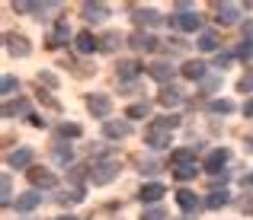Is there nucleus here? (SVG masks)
<instances>
[{
  "label": "nucleus",
  "instance_id": "33",
  "mask_svg": "<svg viewBox=\"0 0 253 220\" xmlns=\"http://www.w3.org/2000/svg\"><path fill=\"white\" fill-rule=\"evenodd\" d=\"M16 90H19V80L6 73V77L0 80V93H3V96H13V93H16Z\"/></svg>",
  "mask_w": 253,
  "mask_h": 220
},
{
  "label": "nucleus",
  "instance_id": "43",
  "mask_svg": "<svg viewBox=\"0 0 253 220\" xmlns=\"http://www.w3.org/2000/svg\"><path fill=\"white\" fill-rule=\"evenodd\" d=\"M244 115L253 118V99H247V102H244Z\"/></svg>",
  "mask_w": 253,
  "mask_h": 220
},
{
  "label": "nucleus",
  "instance_id": "4",
  "mask_svg": "<svg viewBox=\"0 0 253 220\" xmlns=\"http://www.w3.org/2000/svg\"><path fill=\"white\" fill-rule=\"evenodd\" d=\"M228 157L231 153L224 150V147H215V150L205 157V163H202V169L209 172V176H221V169H224V163H228Z\"/></svg>",
  "mask_w": 253,
  "mask_h": 220
},
{
  "label": "nucleus",
  "instance_id": "3",
  "mask_svg": "<svg viewBox=\"0 0 253 220\" xmlns=\"http://www.w3.org/2000/svg\"><path fill=\"white\" fill-rule=\"evenodd\" d=\"M86 109H90V112H93L96 118H103V122H109L112 99L106 96V93H90V96H86Z\"/></svg>",
  "mask_w": 253,
  "mask_h": 220
},
{
  "label": "nucleus",
  "instance_id": "17",
  "mask_svg": "<svg viewBox=\"0 0 253 220\" xmlns=\"http://www.w3.org/2000/svg\"><path fill=\"white\" fill-rule=\"evenodd\" d=\"M144 67L138 61H119V67H116V73H119V83H131V80L138 77Z\"/></svg>",
  "mask_w": 253,
  "mask_h": 220
},
{
  "label": "nucleus",
  "instance_id": "22",
  "mask_svg": "<svg viewBox=\"0 0 253 220\" xmlns=\"http://www.w3.org/2000/svg\"><path fill=\"white\" fill-rule=\"evenodd\" d=\"M157 99H161V105H167V109H170V105H179V102H183V90H179V86H164Z\"/></svg>",
  "mask_w": 253,
  "mask_h": 220
},
{
  "label": "nucleus",
  "instance_id": "34",
  "mask_svg": "<svg viewBox=\"0 0 253 220\" xmlns=\"http://www.w3.org/2000/svg\"><path fill=\"white\" fill-rule=\"evenodd\" d=\"M119 45H122V35H119V32H109V35H103V51H116Z\"/></svg>",
  "mask_w": 253,
  "mask_h": 220
},
{
  "label": "nucleus",
  "instance_id": "16",
  "mask_svg": "<svg viewBox=\"0 0 253 220\" xmlns=\"http://www.w3.org/2000/svg\"><path fill=\"white\" fill-rule=\"evenodd\" d=\"M84 19L86 23H103V19H109V6L106 3H84Z\"/></svg>",
  "mask_w": 253,
  "mask_h": 220
},
{
  "label": "nucleus",
  "instance_id": "11",
  "mask_svg": "<svg viewBox=\"0 0 253 220\" xmlns=\"http://www.w3.org/2000/svg\"><path fill=\"white\" fill-rule=\"evenodd\" d=\"M103 134L109 137V141H122V137H128L131 134V125L128 122H103Z\"/></svg>",
  "mask_w": 253,
  "mask_h": 220
},
{
  "label": "nucleus",
  "instance_id": "20",
  "mask_svg": "<svg viewBox=\"0 0 253 220\" xmlns=\"http://www.w3.org/2000/svg\"><path fill=\"white\" fill-rule=\"evenodd\" d=\"M224 204H231V191L228 189L209 191V198H205V208H209V211H218V208H224Z\"/></svg>",
  "mask_w": 253,
  "mask_h": 220
},
{
  "label": "nucleus",
  "instance_id": "41",
  "mask_svg": "<svg viewBox=\"0 0 253 220\" xmlns=\"http://www.w3.org/2000/svg\"><path fill=\"white\" fill-rule=\"evenodd\" d=\"M3 204H10V179L3 176Z\"/></svg>",
  "mask_w": 253,
  "mask_h": 220
},
{
  "label": "nucleus",
  "instance_id": "30",
  "mask_svg": "<svg viewBox=\"0 0 253 220\" xmlns=\"http://www.w3.org/2000/svg\"><path fill=\"white\" fill-rule=\"evenodd\" d=\"M215 90H221V73H209V77L202 80V93L205 96H211Z\"/></svg>",
  "mask_w": 253,
  "mask_h": 220
},
{
  "label": "nucleus",
  "instance_id": "7",
  "mask_svg": "<svg viewBox=\"0 0 253 220\" xmlns=\"http://www.w3.org/2000/svg\"><path fill=\"white\" fill-rule=\"evenodd\" d=\"M173 73H176V67H173L170 61H154V64L148 67V77H151V80H157V83H164V86H170Z\"/></svg>",
  "mask_w": 253,
  "mask_h": 220
},
{
  "label": "nucleus",
  "instance_id": "32",
  "mask_svg": "<svg viewBox=\"0 0 253 220\" xmlns=\"http://www.w3.org/2000/svg\"><path fill=\"white\" fill-rule=\"evenodd\" d=\"M128 118H148L151 115V102H135V105H128V112H125Z\"/></svg>",
  "mask_w": 253,
  "mask_h": 220
},
{
  "label": "nucleus",
  "instance_id": "12",
  "mask_svg": "<svg viewBox=\"0 0 253 220\" xmlns=\"http://www.w3.org/2000/svg\"><path fill=\"white\" fill-rule=\"evenodd\" d=\"M179 73H183L186 80H205V77H209V64L196 58V61H186L183 67H179Z\"/></svg>",
  "mask_w": 253,
  "mask_h": 220
},
{
  "label": "nucleus",
  "instance_id": "35",
  "mask_svg": "<svg viewBox=\"0 0 253 220\" xmlns=\"http://www.w3.org/2000/svg\"><path fill=\"white\" fill-rule=\"evenodd\" d=\"M234 55H237V58H244V61H250V58H253V38H244V42L237 45Z\"/></svg>",
  "mask_w": 253,
  "mask_h": 220
},
{
  "label": "nucleus",
  "instance_id": "28",
  "mask_svg": "<svg viewBox=\"0 0 253 220\" xmlns=\"http://www.w3.org/2000/svg\"><path fill=\"white\" fill-rule=\"evenodd\" d=\"M151 128H157V131H173V128H179V115H173V112H170V115H161L154 125H151Z\"/></svg>",
  "mask_w": 253,
  "mask_h": 220
},
{
  "label": "nucleus",
  "instance_id": "10",
  "mask_svg": "<svg viewBox=\"0 0 253 220\" xmlns=\"http://www.w3.org/2000/svg\"><path fill=\"white\" fill-rule=\"evenodd\" d=\"M241 13H244V6H237V3H221V6H218L215 23H221V26H234L237 19H241Z\"/></svg>",
  "mask_w": 253,
  "mask_h": 220
},
{
  "label": "nucleus",
  "instance_id": "2",
  "mask_svg": "<svg viewBox=\"0 0 253 220\" xmlns=\"http://www.w3.org/2000/svg\"><path fill=\"white\" fill-rule=\"evenodd\" d=\"M116 176H119V163H112V159H99V163H93V169H90V182L93 185H109Z\"/></svg>",
  "mask_w": 253,
  "mask_h": 220
},
{
  "label": "nucleus",
  "instance_id": "19",
  "mask_svg": "<svg viewBox=\"0 0 253 220\" xmlns=\"http://www.w3.org/2000/svg\"><path fill=\"white\" fill-rule=\"evenodd\" d=\"M39 204H42V195H39V191H26V195L16 198V211L19 214H29V211H36Z\"/></svg>",
  "mask_w": 253,
  "mask_h": 220
},
{
  "label": "nucleus",
  "instance_id": "18",
  "mask_svg": "<svg viewBox=\"0 0 253 220\" xmlns=\"http://www.w3.org/2000/svg\"><path fill=\"white\" fill-rule=\"evenodd\" d=\"M16 115L32 118V105H29V99H16V102H6V105H3V118H16Z\"/></svg>",
  "mask_w": 253,
  "mask_h": 220
},
{
  "label": "nucleus",
  "instance_id": "14",
  "mask_svg": "<svg viewBox=\"0 0 253 220\" xmlns=\"http://www.w3.org/2000/svg\"><path fill=\"white\" fill-rule=\"evenodd\" d=\"M74 48H77V55H93V51H99L103 45L96 42V35H93V32H81V35L74 38Z\"/></svg>",
  "mask_w": 253,
  "mask_h": 220
},
{
  "label": "nucleus",
  "instance_id": "25",
  "mask_svg": "<svg viewBox=\"0 0 253 220\" xmlns=\"http://www.w3.org/2000/svg\"><path fill=\"white\" fill-rule=\"evenodd\" d=\"M199 51H218V45H221V42H218V35H215V32H209V29H205V32H199Z\"/></svg>",
  "mask_w": 253,
  "mask_h": 220
},
{
  "label": "nucleus",
  "instance_id": "23",
  "mask_svg": "<svg viewBox=\"0 0 253 220\" xmlns=\"http://www.w3.org/2000/svg\"><path fill=\"white\" fill-rule=\"evenodd\" d=\"M199 169H202L199 163H179L176 169H173V176H176L179 182H189V179H196V176H199Z\"/></svg>",
  "mask_w": 253,
  "mask_h": 220
},
{
  "label": "nucleus",
  "instance_id": "24",
  "mask_svg": "<svg viewBox=\"0 0 253 220\" xmlns=\"http://www.w3.org/2000/svg\"><path fill=\"white\" fill-rule=\"evenodd\" d=\"M51 157H55V163H58V166H68L71 159H74V150H71V144H61V141H58V144H55V150H51Z\"/></svg>",
  "mask_w": 253,
  "mask_h": 220
},
{
  "label": "nucleus",
  "instance_id": "37",
  "mask_svg": "<svg viewBox=\"0 0 253 220\" xmlns=\"http://www.w3.org/2000/svg\"><path fill=\"white\" fill-rule=\"evenodd\" d=\"M231 61H234V55H231V51H224V55L218 51V58H215V67H218V70H224V67H228Z\"/></svg>",
  "mask_w": 253,
  "mask_h": 220
},
{
  "label": "nucleus",
  "instance_id": "42",
  "mask_svg": "<svg viewBox=\"0 0 253 220\" xmlns=\"http://www.w3.org/2000/svg\"><path fill=\"white\" fill-rule=\"evenodd\" d=\"M32 125H36V128H48V122H45L42 115H32Z\"/></svg>",
  "mask_w": 253,
  "mask_h": 220
},
{
  "label": "nucleus",
  "instance_id": "36",
  "mask_svg": "<svg viewBox=\"0 0 253 220\" xmlns=\"http://www.w3.org/2000/svg\"><path fill=\"white\" fill-rule=\"evenodd\" d=\"M237 90H241V93H253V70H247V73L241 77V83H237Z\"/></svg>",
  "mask_w": 253,
  "mask_h": 220
},
{
  "label": "nucleus",
  "instance_id": "46",
  "mask_svg": "<svg viewBox=\"0 0 253 220\" xmlns=\"http://www.w3.org/2000/svg\"><path fill=\"white\" fill-rule=\"evenodd\" d=\"M244 182H250V185H253V176H250V179H244Z\"/></svg>",
  "mask_w": 253,
  "mask_h": 220
},
{
  "label": "nucleus",
  "instance_id": "27",
  "mask_svg": "<svg viewBox=\"0 0 253 220\" xmlns=\"http://www.w3.org/2000/svg\"><path fill=\"white\" fill-rule=\"evenodd\" d=\"M135 23H148V26H161L164 23V19H161V13H157V10H138L135 13Z\"/></svg>",
  "mask_w": 253,
  "mask_h": 220
},
{
  "label": "nucleus",
  "instance_id": "38",
  "mask_svg": "<svg viewBox=\"0 0 253 220\" xmlns=\"http://www.w3.org/2000/svg\"><path fill=\"white\" fill-rule=\"evenodd\" d=\"M141 220H164V208H144Z\"/></svg>",
  "mask_w": 253,
  "mask_h": 220
},
{
  "label": "nucleus",
  "instance_id": "45",
  "mask_svg": "<svg viewBox=\"0 0 253 220\" xmlns=\"http://www.w3.org/2000/svg\"><path fill=\"white\" fill-rule=\"evenodd\" d=\"M55 220H81V217H74V214H68V217H55Z\"/></svg>",
  "mask_w": 253,
  "mask_h": 220
},
{
  "label": "nucleus",
  "instance_id": "29",
  "mask_svg": "<svg viewBox=\"0 0 253 220\" xmlns=\"http://www.w3.org/2000/svg\"><path fill=\"white\" fill-rule=\"evenodd\" d=\"M196 150L199 147H186V150H173V163H196Z\"/></svg>",
  "mask_w": 253,
  "mask_h": 220
},
{
  "label": "nucleus",
  "instance_id": "9",
  "mask_svg": "<svg viewBox=\"0 0 253 220\" xmlns=\"http://www.w3.org/2000/svg\"><path fill=\"white\" fill-rule=\"evenodd\" d=\"M6 51H10L13 58H29V51H32V45H29V38L26 35H6Z\"/></svg>",
  "mask_w": 253,
  "mask_h": 220
},
{
  "label": "nucleus",
  "instance_id": "1",
  "mask_svg": "<svg viewBox=\"0 0 253 220\" xmlns=\"http://www.w3.org/2000/svg\"><path fill=\"white\" fill-rule=\"evenodd\" d=\"M170 26L179 29V32H199L202 29V16H199L189 3H176V13L170 16Z\"/></svg>",
  "mask_w": 253,
  "mask_h": 220
},
{
  "label": "nucleus",
  "instance_id": "40",
  "mask_svg": "<svg viewBox=\"0 0 253 220\" xmlns=\"http://www.w3.org/2000/svg\"><path fill=\"white\" fill-rule=\"evenodd\" d=\"M141 172L144 176H154V172H161V166H157L154 159H148V163H141Z\"/></svg>",
  "mask_w": 253,
  "mask_h": 220
},
{
  "label": "nucleus",
  "instance_id": "15",
  "mask_svg": "<svg viewBox=\"0 0 253 220\" xmlns=\"http://www.w3.org/2000/svg\"><path fill=\"white\" fill-rule=\"evenodd\" d=\"M68 42H71V26L61 19V23L51 29V35H48V48H61V45H68Z\"/></svg>",
  "mask_w": 253,
  "mask_h": 220
},
{
  "label": "nucleus",
  "instance_id": "31",
  "mask_svg": "<svg viewBox=\"0 0 253 220\" xmlns=\"http://www.w3.org/2000/svg\"><path fill=\"white\" fill-rule=\"evenodd\" d=\"M84 134V128L77 122H64L61 128H58V137H81Z\"/></svg>",
  "mask_w": 253,
  "mask_h": 220
},
{
  "label": "nucleus",
  "instance_id": "44",
  "mask_svg": "<svg viewBox=\"0 0 253 220\" xmlns=\"http://www.w3.org/2000/svg\"><path fill=\"white\" fill-rule=\"evenodd\" d=\"M244 32H247V38H253V19H250L247 26H244Z\"/></svg>",
  "mask_w": 253,
  "mask_h": 220
},
{
  "label": "nucleus",
  "instance_id": "13",
  "mask_svg": "<svg viewBox=\"0 0 253 220\" xmlns=\"http://www.w3.org/2000/svg\"><path fill=\"white\" fill-rule=\"evenodd\" d=\"M164 195H167V189H164L161 182H148V185H141V191H138V198H141L144 204H157Z\"/></svg>",
  "mask_w": 253,
  "mask_h": 220
},
{
  "label": "nucleus",
  "instance_id": "8",
  "mask_svg": "<svg viewBox=\"0 0 253 220\" xmlns=\"http://www.w3.org/2000/svg\"><path fill=\"white\" fill-rule=\"evenodd\" d=\"M26 176H29V182L36 185V189H51V185L58 182V179H55V172H51V169H39V166L26 169Z\"/></svg>",
  "mask_w": 253,
  "mask_h": 220
},
{
  "label": "nucleus",
  "instance_id": "5",
  "mask_svg": "<svg viewBox=\"0 0 253 220\" xmlns=\"http://www.w3.org/2000/svg\"><path fill=\"white\" fill-rule=\"evenodd\" d=\"M176 204L186 211V220H196V214H199V204H202V201H199V195H196V191L179 189V191H176Z\"/></svg>",
  "mask_w": 253,
  "mask_h": 220
},
{
  "label": "nucleus",
  "instance_id": "26",
  "mask_svg": "<svg viewBox=\"0 0 253 220\" xmlns=\"http://www.w3.org/2000/svg\"><path fill=\"white\" fill-rule=\"evenodd\" d=\"M209 112L211 115H231V112H234V102H231V99H211Z\"/></svg>",
  "mask_w": 253,
  "mask_h": 220
},
{
  "label": "nucleus",
  "instance_id": "39",
  "mask_svg": "<svg viewBox=\"0 0 253 220\" xmlns=\"http://www.w3.org/2000/svg\"><path fill=\"white\" fill-rule=\"evenodd\" d=\"M39 83H48V86H58V77H55V73H48V70H42V73H39Z\"/></svg>",
  "mask_w": 253,
  "mask_h": 220
},
{
  "label": "nucleus",
  "instance_id": "6",
  "mask_svg": "<svg viewBox=\"0 0 253 220\" xmlns=\"http://www.w3.org/2000/svg\"><path fill=\"white\" fill-rule=\"evenodd\" d=\"M32 147H19V150H10L6 153V166L10 169H32Z\"/></svg>",
  "mask_w": 253,
  "mask_h": 220
},
{
  "label": "nucleus",
  "instance_id": "21",
  "mask_svg": "<svg viewBox=\"0 0 253 220\" xmlns=\"http://www.w3.org/2000/svg\"><path fill=\"white\" fill-rule=\"evenodd\" d=\"M170 144H173L170 131H157V128H151V134H148V147H151V150H167Z\"/></svg>",
  "mask_w": 253,
  "mask_h": 220
}]
</instances>
